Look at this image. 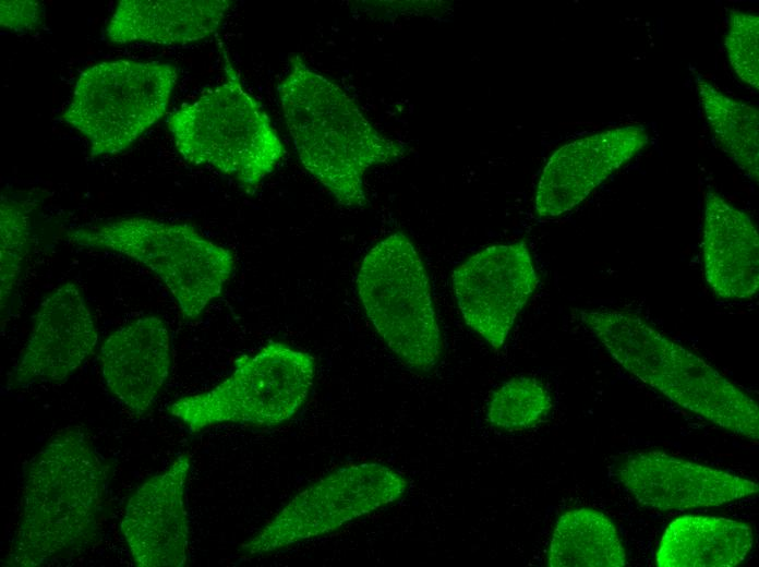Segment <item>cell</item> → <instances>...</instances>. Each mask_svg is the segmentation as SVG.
Here are the masks:
<instances>
[{
	"label": "cell",
	"instance_id": "cell-1",
	"mask_svg": "<svg viewBox=\"0 0 759 567\" xmlns=\"http://www.w3.org/2000/svg\"><path fill=\"white\" fill-rule=\"evenodd\" d=\"M108 484L109 468L82 430L55 434L26 467L2 565L51 566L87 551L100 535Z\"/></svg>",
	"mask_w": 759,
	"mask_h": 567
},
{
	"label": "cell",
	"instance_id": "cell-2",
	"mask_svg": "<svg viewBox=\"0 0 759 567\" xmlns=\"http://www.w3.org/2000/svg\"><path fill=\"white\" fill-rule=\"evenodd\" d=\"M279 101L301 165L344 207H365L366 170L406 154L403 143L376 130L353 98L298 55L289 58Z\"/></svg>",
	"mask_w": 759,
	"mask_h": 567
},
{
	"label": "cell",
	"instance_id": "cell-3",
	"mask_svg": "<svg viewBox=\"0 0 759 567\" xmlns=\"http://www.w3.org/2000/svg\"><path fill=\"white\" fill-rule=\"evenodd\" d=\"M578 317L630 375L712 424L758 441L757 402L695 352L626 310H580Z\"/></svg>",
	"mask_w": 759,
	"mask_h": 567
},
{
	"label": "cell",
	"instance_id": "cell-4",
	"mask_svg": "<svg viewBox=\"0 0 759 567\" xmlns=\"http://www.w3.org/2000/svg\"><path fill=\"white\" fill-rule=\"evenodd\" d=\"M219 51L224 81L173 111L167 124L177 152L186 162L209 166L252 194L286 150L220 40Z\"/></svg>",
	"mask_w": 759,
	"mask_h": 567
},
{
	"label": "cell",
	"instance_id": "cell-5",
	"mask_svg": "<svg viewBox=\"0 0 759 567\" xmlns=\"http://www.w3.org/2000/svg\"><path fill=\"white\" fill-rule=\"evenodd\" d=\"M67 238L143 264L162 280L188 319L197 318L221 294L234 269L230 250L188 224L134 216L72 228Z\"/></svg>",
	"mask_w": 759,
	"mask_h": 567
},
{
	"label": "cell",
	"instance_id": "cell-6",
	"mask_svg": "<svg viewBox=\"0 0 759 567\" xmlns=\"http://www.w3.org/2000/svg\"><path fill=\"white\" fill-rule=\"evenodd\" d=\"M356 286L368 319L401 363L418 373L434 370L442 331L425 265L410 238L398 231L374 244Z\"/></svg>",
	"mask_w": 759,
	"mask_h": 567
},
{
	"label": "cell",
	"instance_id": "cell-7",
	"mask_svg": "<svg viewBox=\"0 0 759 567\" xmlns=\"http://www.w3.org/2000/svg\"><path fill=\"white\" fill-rule=\"evenodd\" d=\"M315 371L313 355L272 341L236 360L233 372L212 389L172 402L169 412L192 432L225 423L277 426L303 406Z\"/></svg>",
	"mask_w": 759,
	"mask_h": 567
},
{
	"label": "cell",
	"instance_id": "cell-8",
	"mask_svg": "<svg viewBox=\"0 0 759 567\" xmlns=\"http://www.w3.org/2000/svg\"><path fill=\"white\" fill-rule=\"evenodd\" d=\"M177 80L170 63L99 62L79 75L62 119L86 137L91 156L117 155L165 116Z\"/></svg>",
	"mask_w": 759,
	"mask_h": 567
},
{
	"label": "cell",
	"instance_id": "cell-9",
	"mask_svg": "<svg viewBox=\"0 0 759 567\" xmlns=\"http://www.w3.org/2000/svg\"><path fill=\"white\" fill-rule=\"evenodd\" d=\"M408 486L399 471L381 462L337 468L293 496L240 551L261 556L330 533L400 499Z\"/></svg>",
	"mask_w": 759,
	"mask_h": 567
},
{
	"label": "cell",
	"instance_id": "cell-10",
	"mask_svg": "<svg viewBox=\"0 0 759 567\" xmlns=\"http://www.w3.org/2000/svg\"><path fill=\"white\" fill-rule=\"evenodd\" d=\"M453 290L466 325L499 350L539 284L526 241L494 244L453 272Z\"/></svg>",
	"mask_w": 759,
	"mask_h": 567
},
{
	"label": "cell",
	"instance_id": "cell-11",
	"mask_svg": "<svg viewBox=\"0 0 759 567\" xmlns=\"http://www.w3.org/2000/svg\"><path fill=\"white\" fill-rule=\"evenodd\" d=\"M611 474L638 504L662 511L720 506L759 492L750 479L660 450L627 454Z\"/></svg>",
	"mask_w": 759,
	"mask_h": 567
},
{
	"label": "cell",
	"instance_id": "cell-12",
	"mask_svg": "<svg viewBox=\"0 0 759 567\" xmlns=\"http://www.w3.org/2000/svg\"><path fill=\"white\" fill-rule=\"evenodd\" d=\"M97 343L96 323L82 290L73 282L63 284L40 303L7 387L63 382L87 361Z\"/></svg>",
	"mask_w": 759,
	"mask_h": 567
},
{
	"label": "cell",
	"instance_id": "cell-13",
	"mask_svg": "<svg viewBox=\"0 0 759 567\" xmlns=\"http://www.w3.org/2000/svg\"><path fill=\"white\" fill-rule=\"evenodd\" d=\"M188 454L145 480L132 493L121 519V533L138 567H181L189 554L190 523L185 486Z\"/></svg>",
	"mask_w": 759,
	"mask_h": 567
},
{
	"label": "cell",
	"instance_id": "cell-14",
	"mask_svg": "<svg viewBox=\"0 0 759 567\" xmlns=\"http://www.w3.org/2000/svg\"><path fill=\"white\" fill-rule=\"evenodd\" d=\"M649 142L643 128H613L571 141L547 159L535 191L541 218L561 216L587 198Z\"/></svg>",
	"mask_w": 759,
	"mask_h": 567
},
{
	"label": "cell",
	"instance_id": "cell-15",
	"mask_svg": "<svg viewBox=\"0 0 759 567\" xmlns=\"http://www.w3.org/2000/svg\"><path fill=\"white\" fill-rule=\"evenodd\" d=\"M99 362L111 395L137 415L157 400L171 369L169 330L157 316L140 317L110 334Z\"/></svg>",
	"mask_w": 759,
	"mask_h": 567
},
{
	"label": "cell",
	"instance_id": "cell-16",
	"mask_svg": "<svg viewBox=\"0 0 759 567\" xmlns=\"http://www.w3.org/2000/svg\"><path fill=\"white\" fill-rule=\"evenodd\" d=\"M702 261L712 292L724 300H745L759 289V237L744 210L721 194H706Z\"/></svg>",
	"mask_w": 759,
	"mask_h": 567
},
{
	"label": "cell",
	"instance_id": "cell-17",
	"mask_svg": "<svg viewBox=\"0 0 759 567\" xmlns=\"http://www.w3.org/2000/svg\"><path fill=\"white\" fill-rule=\"evenodd\" d=\"M232 7L229 0H121L106 28L117 45H185L210 37Z\"/></svg>",
	"mask_w": 759,
	"mask_h": 567
},
{
	"label": "cell",
	"instance_id": "cell-18",
	"mask_svg": "<svg viewBox=\"0 0 759 567\" xmlns=\"http://www.w3.org/2000/svg\"><path fill=\"white\" fill-rule=\"evenodd\" d=\"M754 544L752 528L742 521L686 515L666 527L656 552L660 567H734Z\"/></svg>",
	"mask_w": 759,
	"mask_h": 567
},
{
	"label": "cell",
	"instance_id": "cell-19",
	"mask_svg": "<svg viewBox=\"0 0 759 567\" xmlns=\"http://www.w3.org/2000/svg\"><path fill=\"white\" fill-rule=\"evenodd\" d=\"M626 564L617 529L606 515L581 507L559 516L549 545V566L622 567Z\"/></svg>",
	"mask_w": 759,
	"mask_h": 567
},
{
	"label": "cell",
	"instance_id": "cell-20",
	"mask_svg": "<svg viewBox=\"0 0 759 567\" xmlns=\"http://www.w3.org/2000/svg\"><path fill=\"white\" fill-rule=\"evenodd\" d=\"M704 117L725 155L755 183L759 179V112L695 74Z\"/></svg>",
	"mask_w": 759,
	"mask_h": 567
},
{
	"label": "cell",
	"instance_id": "cell-21",
	"mask_svg": "<svg viewBox=\"0 0 759 567\" xmlns=\"http://www.w3.org/2000/svg\"><path fill=\"white\" fill-rule=\"evenodd\" d=\"M552 407V396L544 383L531 376H517L493 391L486 420L497 430L521 431L542 421Z\"/></svg>",
	"mask_w": 759,
	"mask_h": 567
},
{
	"label": "cell",
	"instance_id": "cell-22",
	"mask_svg": "<svg viewBox=\"0 0 759 567\" xmlns=\"http://www.w3.org/2000/svg\"><path fill=\"white\" fill-rule=\"evenodd\" d=\"M36 203L29 198L1 197L0 205V286L1 313L21 277L32 245V213Z\"/></svg>",
	"mask_w": 759,
	"mask_h": 567
},
{
	"label": "cell",
	"instance_id": "cell-23",
	"mask_svg": "<svg viewBox=\"0 0 759 567\" xmlns=\"http://www.w3.org/2000/svg\"><path fill=\"white\" fill-rule=\"evenodd\" d=\"M758 41L759 16L733 10L730 13L724 46L734 73L755 91L759 89Z\"/></svg>",
	"mask_w": 759,
	"mask_h": 567
},
{
	"label": "cell",
	"instance_id": "cell-24",
	"mask_svg": "<svg viewBox=\"0 0 759 567\" xmlns=\"http://www.w3.org/2000/svg\"><path fill=\"white\" fill-rule=\"evenodd\" d=\"M0 24L14 32H29L40 26L43 7L36 1H1Z\"/></svg>",
	"mask_w": 759,
	"mask_h": 567
}]
</instances>
